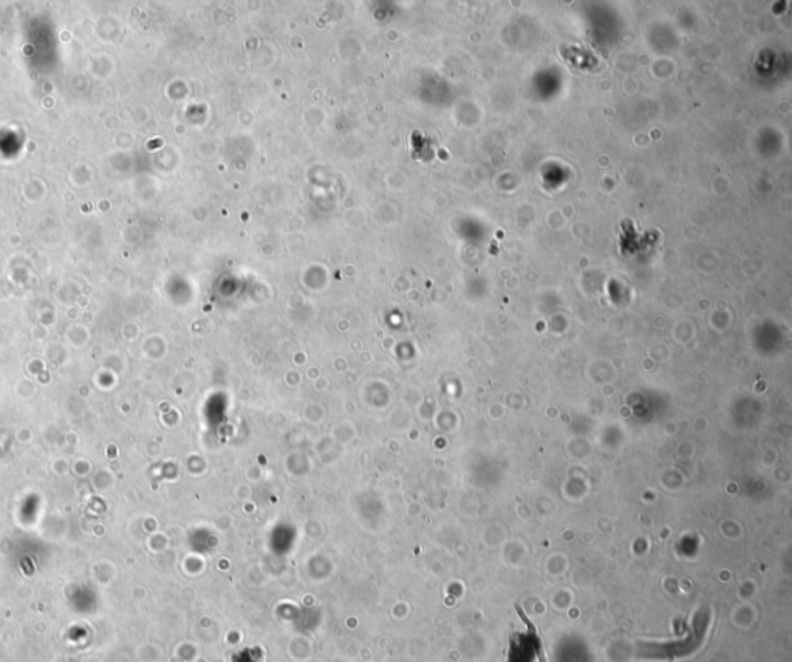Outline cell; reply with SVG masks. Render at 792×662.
<instances>
[{"label":"cell","mask_w":792,"mask_h":662,"mask_svg":"<svg viewBox=\"0 0 792 662\" xmlns=\"http://www.w3.org/2000/svg\"><path fill=\"white\" fill-rule=\"evenodd\" d=\"M521 616H523V621L526 622V627L523 631L516 633L511 638L506 662H534L537 656L543 658L545 653L542 639L537 635L536 626L526 619L525 614H521Z\"/></svg>","instance_id":"1"}]
</instances>
